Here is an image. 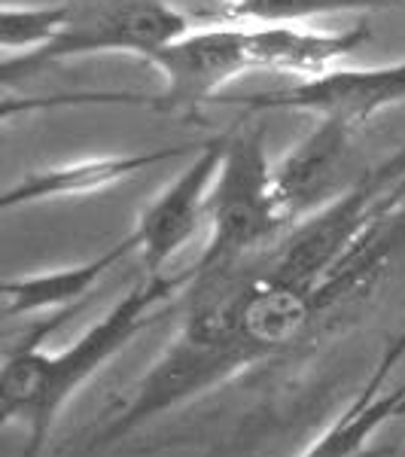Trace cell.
<instances>
[{
	"label": "cell",
	"mask_w": 405,
	"mask_h": 457,
	"mask_svg": "<svg viewBox=\"0 0 405 457\" xmlns=\"http://www.w3.org/2000/svg\"><path fill=\"white\" fill-rule=\"evenodd\" d=\"M141 250L135 232H128L122 241L98 253L95 260L79 265H64L53 271H34V275L6 278L0 284V299H4V317H31L43 312H70L79 299H86L101 278L120 265L125 256Z\"/></svg>",
	"instance_id": "11"
},
{
	"label": "cell",
	"mask_w": 405,
	"mask_h": 457,
	"mask_svg": "<svg viewBox=\"0 0 405 457\" xmlns=\"http://www.w3.org/2000/svg\"><path fill=\"white\" fill-rule=\"evenodd\" d=\"M213 10L204 16L211 25H299L333 12L384 10L400 0H208Z\"/></svg>",
	"instance_id": "12"
},
{
	"label": "cell",
	"mask_w": 405,
	"mask_h": 457,
	"mask_svg": "<svg viewBox=\"0 0 405 457\" xmlns=\"http://www.w3.org/2000/svg\"><path fill=\"white\" fill-rule=\"evenodd\" d=\"M366 40V28L314 31L302 25H244L250 68L299 77V83L342 68L344 58H351Z\"/></svg>",
	"instance_id": "9"
},
{
	"label": "cell",
	"mask_w": 405,
	"mask_h": 457,
	"mask_svg": "<svg viewBox=\"0 0 405 457\" xmlns=\"http://www.w3.org/2000/svg\"><path fill=\"white\" fill-rule=\"evenodd\" d=\"M351 135V125L320 120L311 135L275 168V195L290 226L311 217L338 195Z\"/></svg>",
	"instance_id": "7"
},
{
	"label": "cell",
	"mask_w": 405,
	"mask_h": 457,
	"mask_svg": "<svg viewBox=\"0 0 405 457\" xmlns=\"http://www.w3.org/2000/svg\"><path fill=\"white\" fill-rule=\"evenodd\" d=\"M226 104L244 110H299L318 120H338L351 129L369 122L381 110L405 101V62L378 68H335L323 77L305 79L290 88L253 92L244 98H223Z\"/></svg>",
	"instance_id": "5"
},
{
	"label": "cell",
	"mask_w": 405,
	"mask_h": 457,
	"mask_svg": "<svg viewBox=\"0 0 405 457\" xmlns=\"http://www.w3.org/2000/svg\"><path fill=\"white\" fill-rule=\"evenodd\" d=\"M211 238L195 271L244 260L275 245L290 228L275 195V168L265 156V131L226 137L223 162L208 198Z\"/></svg>",
	"instance_id": "4"
},
{
	"label": "cell",
	"mask_w": 405,
	"mask_h": 457,
	"mask_svg": "<svg viewBox=\"0 0 405 457\" xmlns=\"http://www.w3.org/2000/svg\"><path fill=\"white\" fill-rule=\"evenodd\" d=\"M202 146L183 144V146H161V150L150 153H125V156H98V159H79L68 162V165L40 168L31 171L25 180L10 187L0 195V208L10 211L19 204L34 202H53V198H83L113 189L116 183L137 177L146 168L165 165V162H177L183 156H195Z\"/></svg>",
	"instance_id": "8"
},
{
	"label": "cell",
	"mask_w": 405,
	"mask_h": 457,
	"mask_svg": "<svg viewBox=\"0 0 405 457\" xmlns=\"http://www.w3.org/2000/svg\"><path fill=\"white\" fill-rule=\"evenodd\" d=\"M150 68L159 71L161 88L153 95L131 92H98V95H58V98H4L0 116L10 120L12 113L70 104H135L161 110V113H195L202 104L219 98L232 79L253 71L244 46V25H195L180 40L168 43L144 58Z\"/></svg>",
	"instance_id": "2"
},
{
	"label": "cell",
	"mask_w": 405,
	"mask_h": 457,
	"mask_svg": "<svg viewBox=\"0 0 405 457\" xmlns=\"http://www.w3.org/2000/svg\"><path fill=\"white\" fill-rule=\"evenodd\" d=\"M68 6L70 16L49 46L25 55H4V86L70 58L110 53L146 58L195 28L193 19L174 10L171 0H68Z\"/></svg>",
	"instance_id": "3"
},
{
	"label": "cell",
	"mask_w": 405,
	"mask_h": 457,
	"mask_svg": "<svg viewBox=\"0 0 405 457\" xmlns=\"http://www.w3.org/2000/svg\"><path fill=\"white\" fill-rule=\"evenodd\" d=\"M396 418H405V396H402V403H400V409H396Z\"/></svg>",
	"instance_id": "14"
},
{
	"label": "cell",
	"mask_w": 405,
	"mask_h": 457,
	"mask_svg": "<svg viewBox=\"0 0 405 457\" xmlns=\"http://www.w3.org/2000/svg\"><path fill=\"white\" fill-rule=\"evenodd\" d=\"M402 353H405V329L393 338V345L384 351V357L378 360L369 381L353 396L348 409L299 457H390L393 454V445H372V436L387 421H393L396 409H400L405 396V385L384 390L387 375L402 360Z\"/></svg>",
	"instance_id": "10"
},
{
	"label": "cell",
	"mask_w": 405,
	"mask_h": 457,
	"mask_svg": "<svg viewBox=\"0 0 405 457\" xmlns=\"http://www.w3.org/2000/svg\"><path fill=\"white\" fill-rule=\"evenodd\" d=\"M223 150L226 137L204 144L189 168H183L161 189V195L144 208L135 235L141 241V260L150 275H165V265L189 245V238L198 232V223L208 217V198L223 162Z\"/></svg>",
	"instance_id": "6"
},
{
	"label": "cell",
	"mask_w": 405,
	"mask_h": 457,
	"mask_svg": "<svg viewBox=\"0 0 405 457\" xmlns=\"http://www.w3.org/2000/svg\"><path fill=\"white\" fill-rule=\"evenodd\" d=\"M189 281L193 269L183 275H150L116 299V305L68 348L43 351L37 342H28L6 351L0 370V427H21V457H40L64 405L144 329L159 323V305Z\"/></svg>",
	"instance_id": "1"
},
{
	"label": "cell",
	"mask_w": 405,
	"mask_h": 457,
	"mask_svg": "<svg viewBox=\"0 0 405 457\" xmlns=\"http://www.w3.org/2000/svg\"><path fill=\"white\" fill-rule=\"evenodd\" d=\"M70 16L68 0L43 6H16L4 4L0 10V49L4 55H25L49 46L62 34L64 21Z\"/></svg>",
	"instance_id": "13"
}]
</instances>
